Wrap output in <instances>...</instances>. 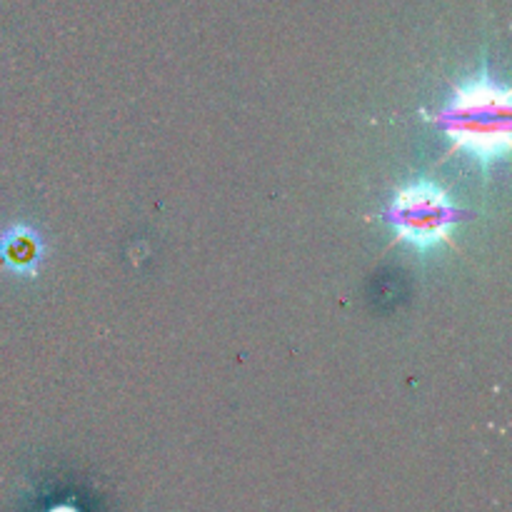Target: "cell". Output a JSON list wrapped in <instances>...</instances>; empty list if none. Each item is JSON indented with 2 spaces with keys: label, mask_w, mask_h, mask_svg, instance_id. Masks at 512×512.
Instances as JSON below:
<instances>
[{
  "label": "cell",
  "mask_w": 512,
  "mask_h": 512,
  "mask_svg": "<svg viewBox=\"0 0 512 512\" xmlns=\"http://www.w3.org/2000/svg\"><path fill=\"white\" fill-rule=\"evenodd\" d=\"M468 218L463 208L435 180L418 178L405 183L385 208L383 220L393 230V243H405L420 255L453 243V230Z\"/></svg>",
  "instance_id": "cell-2"
},
{
  "label": "cell",
  "mask_w": 512,
  "mask_h": 512,
  "mask_svg": "<svg viewBox=\"0 0 512 512\" xmlns=\"http://www.w3.org/2000/svg\"><path fill=\"white\" fill-rule=\"evenodd\" d=\"M43 240H40L38 230L30 225L18 223L13 228L5 230L0 235V263L5 270L20 278H35L43 263Z\"/></svg>",
  "instance_id": "cell-3"
},
{
  "label": "cell",
  "mask_w": 512,
  "mask_h": 512,
  "mask_svg": "<svg viewBox=\"0 0 512 512\" xmlns=\"http://www.w3.org/2000/svg\"><path fill=\"white\" fill-rule=\"evenodd\" d=\"M448 140V155H468L483 175L510 153V88L498 83L488 68L453 88V95L433 118Z\"/></svg>",
  "instance_id": "cell-1"
}]
</instances>
